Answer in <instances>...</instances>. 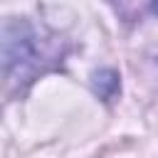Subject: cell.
Returning a JSON list of instances; mask_svg holds the SVG:
<instances>
[{"label": "cell", "mask_w": 158, "mask_h": 158, "mask_svg": "<svg viewBox=\"0 0 158 158\" xmlns=\"http://www.w3.org/2000/svg\"><path fill=\"white\" fill-rule=\"evenodd\" d=\"M91 86L104 101H111L118 94V74L114 69H99L91 77Z\"/></svg>", "instance_id": "obj_1"}, {"label": "cell", "mask_w": 158, "mask_h": 158, "mask_svg": "<svg viewBox=\"0 0 158 158\" xmlns=\"http://www.w3.org/2000/svg\"><path fill=\"white\" fill-rule=\"evenodd\" d=\"M151 12L158 15V0H151Z\"/></svg>", "instance_id": "obj_2"}]
</instances>
